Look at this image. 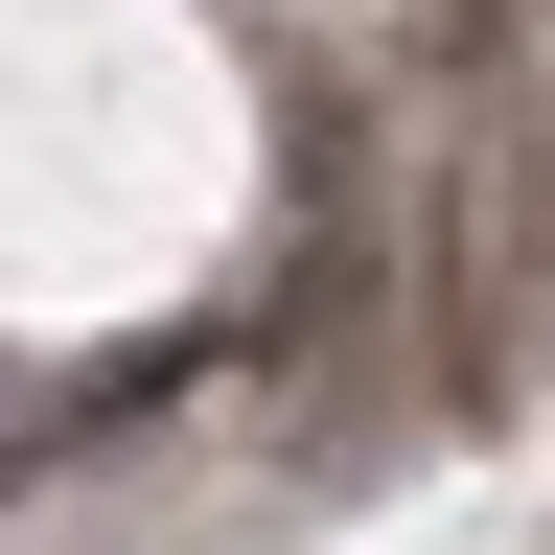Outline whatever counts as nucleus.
<instances>
[{"instance_id": "nucleus-1", "label": "nucleus", "mask_w": 555, "mask_h": 555, "mask_svg": "<svg viewBox=\"0 0 555 555\" xmlns=\"http://www.w3.org/2000/svg\"><path fill=\"white\" fill-rule=\"evenodd\" d=\"M463 255L509 278V301H555V116H509V163H486V208H463Z\"/></svg>"}, {"instance_id": "nucleus-2", "label": "nucleus", "mask_w": 555, "mask_h": 555, "mask_svg": "<svg viewBox=\"0 0 555 555\" xmlns=\"http://www.w3.org/2000/svg\"><path fill=\"white\" fill-rule=\"evenodd\" d=\"M509 24H532V47H555V0H509Z\"/></svg>"}]
</instances>
